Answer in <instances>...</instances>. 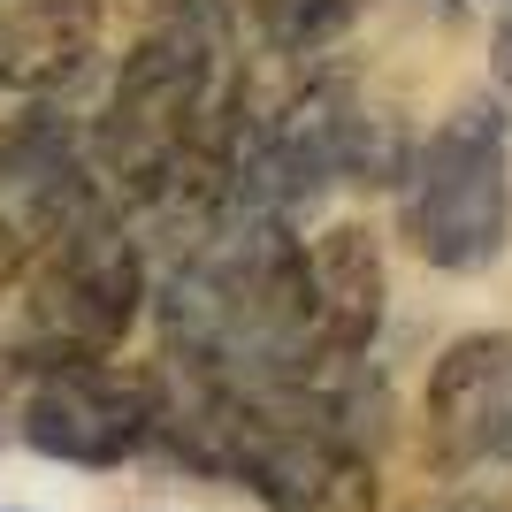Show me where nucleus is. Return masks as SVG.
<instances>
[{
    "label": "nucleus",
    "instance_id": "nucleus-11",
    "mask_svg": "<svg viewBox=\"0 0 512 512\" xmlns=\"http://www.w3.org/2000/svg\"><path fill=\"white\" fill-rule=\"evenodd\" d=\"M260 8H276V0H253V16H260Z\"/></svg>",
    "mask_w": 512,
    "mask_h": 512
},
{
    "label": "nucleus",
    "instance_id": "nucleus-10",
    "mask_svg": "<svg viewBox=\"0 0 512 512\" xmlns=\"http://www.w3.org/2000/svg\"><path fill=\"white\" fill-rule=\"evenodd\" d=\"M413 8H436V16H459V8H467V0H413Z\"/></svg>",
    "mask_w": 512,
    "mask_h": 512
},
{
    "label": "nucleus",
    "instance_id": "nucleus-1",
    "mask_svg": "<svg viewBox=\"0 0 512 512\" xmlns=\"http://www.w3.org/2000/svg\"><path fill=\"white\" fill-rule=\"evenodd\" d=\"M230 8L222 0H153L138 46L123 54L107 107L92 123V176L107 207H146L199 161L230 100Z\"/></svg>",
    "mask_w": 512,
    "mask_h": 512
},
{
    "label": "nucleus",
    "instance_id": "nucleus-7",
    "mask_svg": "<svg viewBox=\"0 0 512 512\" xmlns=\"http://www.w3.org/2000/svg\"><path fill=\"white\" fill-rule=\"evenodd\" d=\"M306 291H314V337L321 360H367L383 329V253L375 237L337 222L306 245Z\"/></svg>",
    "mask_w": 512,
    "mask_h": 512
},
{
    "label": "nucleus",
    "instance_id": "nucleus-9",
    "mask_svg": "<svg viewBox=\"0 0 512 512\" xmlns=\"http://www.w3.org/2000/svg\"><path fill=\"white\" fill-rule=\"evenodd\" d=\"M413 512H490V505H474V497H436V505H413Z\"/></svg>",
    "mask_w": 512,
    "mask_h": 512
},
{
    "label": "nucleus",
    "instance_id": "nucleus-6",
    "mask_svg": "<svg viewBox=\"0 0 512 512\" xmlns=\"http://www.w3.org/2000/svg\"><path fill=\"white\" fill-rule=\"evenodd\" d=\"M428 451L444 467H512V337H459L428 375Z\"/></svg>",
    "mask_w": 512,
    "mask_h": 512
},
{
    "label": "nucleus",
    "instance_id": "nucleus-8",
    "mask_svg": "<svg viewBox=\"0 0 512 512\" xmlns=\"http://www.w3.org/2000/svg\"><path fill=\"white\" fill-rule=\"evenodd\" d=\"M100 54V16L92 0H23L0 16V85L23 92H69Z\"/></svg>",
    "mask_w": 512,
    "mask_h": 512
},
{
    "label": "nucleus",
    "instance_id": "nucleus-4",
    "mask_svg": "<svg viewBox=\"0 0 512 512\" xmlns=\"http://www.w3.org/2000/svg\"><path fill=\"white\" fill-rule=\"evenodd\" d=\"M16 436L62 467H123L153 444V383L107 360H46L23 375Z\"/></svg>",
    "mask_w": 512,
    "mask_h": 512
},
{
    "label": "nucleus",
    "instance_id": "nucleus-5",
    "mask_svg": "<svg viewBox=\"0 0 512 512\" xmlns=\"http://www.w3.org/2000/svg\"><path fill=\"white\" fill-rule=\"evenodd\" d=\"M107 207L92 153L62 130V115L31 107L16 130H0V260H31L46 237H62L77 214Z\"/></svg>",
    "mask_w": 512,
    "mask_h": 512
},
{
    "label": "nucleus",
    "instance_id": "nucleus-2",
    "mask_svg": "<svg viewBox=\"0 0 512 512\" xmlns=\"http://www.w3.org/2000/svg\"><path fill=\"white\" fill-rule=\"evenodd\" d=\"M398 214L406 237L428 268L474 276L505 253L512 237V146H505V115L482 100L451 107L428 130V146H413L406 176H398Z\"/></svg>",
    "mask_w": 512,
    "mask_h": 512
},
{
    "label": "nucleus",
    "instance_id": "nucleus-3",
    "mask_svg": "<svg viewBox=\"0 0 512 512\" xmlns=\"http://www.w3.org/2000/svg\"><path fill=\"white\" fill-rule=\"evenodd\" d=\"M146 299H153V276H146V253H138L123 207H92L31 253L23 352H31V367L107 360L130 337V321H138Z\"/></svg>",
    "mask_w": 512,
    "mask_h": 512
}]
</instances>
